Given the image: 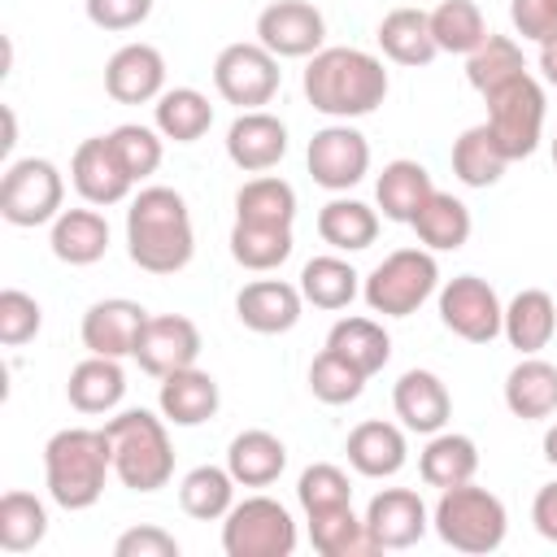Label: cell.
Wrapping results in <instances>:
<instances>
[{
	"mask_svg": "<svg viewBox=\"0 0 557 557\" xmlns=\"http://www.w3.org/2000/svg\"><path fill=\"white\" fill-rule=\"evenodd\" d=\"M126 252L144 274H178L196 257L191 209L174 187H139L126 209Z\"/></svg>",
	"mask_w": 557,
	"mask_h": 557,
	"instance_id": "cell-1",
	"label": "cell"
},
{
	"mask_svg": "<svg viewBox=\"0 0 557 557\" xmlns=\"http://www.w3.org/2000/svg\"><path fill=\"white\" fill-rule=\"evenodd\" d=\"M305 100L335 117V122H352V117H366L374 113L383 100H387V70L374 52L366 48H322L309 57L305 65Z\"/></svg>",
	"mask_w": 557,
	"mask_h": 557,
	"instance_id": "cell-2",
	"label": "cell"
},
{
	"mask_svg": "<svg viewBox=\"0 0 557 557\" xmlns=\"http://www.w3.org/2000/svg\"><path fill=\"white\" fill-rule=\"evenodd\" d=\"M113 474V444L104 426H65L44 444V483L52 505L78 513L104 496V479Z\"/></svg>",
	"mask_w": 557,
	"mask_h": 557,
	"instance_id": "cell-3",
	"label": "cell"
},
{
	"mask_svg": "<svg viewBox=\"0 0 557 557\" xmlns=\"http://www.w3.org/2000/svg\"><path fill=\"white\" fill-rule=\"evenodd\" d=\"M170 422L152 409H122L104 422V435L113 444V474L131 492H161L174 479V444Z\"/></svg>",
	"mask_w": 557,
	"mask_h": 557,
	"instance_id": "cell-4",
	"label": "cell"
},
{
	"mask_svg": "<svg viewBox=\"0 0 557 557\" xmlns=\"http://www.w3.org/2000/svg\"><path fill=\"white\" fill-rule=\"evenodd\" d=\"M431 527L457 553H496L505 544L509 513H505V500L496 492H487L470 479V483L440 492V500L431 509Z\"/></svg>",
	"mask_w": 557,
	"mask_h": 557,
	"instance_id": "cell-5",
	"label": "cell"
},
{
	"mask_svg": "<svg viewBox=\"0 0 557 557\" xmlns=\"http://www.w3.org/2000/svg\"><path fill=\"white\" fill-rule=\"evenodd\" d=\"M435 292H440V265L431 248H396L361 283L370 313H383V318H409Z\"/></svg>",
	"mask_w": 557,
	"mask_h": 557,
	"instance_id": "cell-6",
	"label": "cell"
},
{
	"mask_svg": "<svg viewBox=\"0 0 557 557\" xmlns=\"http://www.w3.org/2000/svg\"><path fill=\"white\" fill-rule=\"evenodd\" d=\"M300 544L296 522L283 500L257 492L226 509L222 518V553L226 557H292Z\"/></svg>",
	"mask_w": 557,
	"mask_h": 557,
	"instance_id": "cell-7",
	"label": "cell"
},
{
	"mask_svg": "<svg viewBox=\"0 0 557 557\" xmlns=\"http://www.w3.org/2000/svg\"><path fill=\"white\" fill-rule=\"evenodd\" d=\"M65 205V178L48 157L9 161L0 174V218L9 226H44Z\"/></svg>",
	"mask_w": 557,
	"mask_h": 557,
	"instance_id": "cell-8",
	"label": "cell"
},
{
	"mask_svg": "<svg viewBox=\"0 0 557 557\" xmlns=\"http://www.w3.org/2000/svg\"><path fill=\"white\" fill-rule=\"evenodd\" d=\"M483 100H487V126L500 139L505 157L509 161L531 157L544 139V87L531 74H518L496 91H487Z\"/></svg>",
	"mask_w": 557,
	"mask_h": 557,
	"instance_id": "cell-9",
	"label": "cell"
},
{
	"mask_svg": "<svg viewBox=\"0 0 557 557\" xmlns=\"http://www.w3.org/2000/svg\"><path fill=\"white\" fill-rule=\"evenodd\" d=\"M213 87L226 104H235L239 113L244 109H265L278 87H283V70H278V57L270 48H261L257 39H239V44H226L213 61Z\"/></svg>",
	"mask_w": 557,
	"mask_h": 557,
	"instance_id": "cell-10",
	"label": "cell"
},
{
	"mask_svg": "<svg viewBox=\"0 0 557 557\" xmlns=\"http://www.w3.org/2000/svg\"><path fill=\"white\" fill-rule=\"evenodd\" d=\"M440 322L466 339V344H492L505 326V305L496 296V287L479 274H457L448 278L440 292Z\"/></svg>",
	"mask_w": 557,
	"mask_h": 557,
	"instance_id": "cell-11",
	"label": "cell"
},
{
	"mask_svg": "<svg viewBox=\"0 0 557 557\" xmlns=\"http://www.w3.org/2000/svg\"><path fill=\"white\" fill-rule=\"evenodd\" d=\"M305 165L318 187L339 196L370 174V139L348 122H331V126L313 131V139L305 148Z\"/></svg>",
	"mask_w": 557,
	"mask_h": 557,
	"instance_id": "cell-12",
	"label": "cell"
},
{
	"mask_svg": "<svg viewBox=\"0 0 557 557\" xmlns=\"http://www.w3.org/2000/svg\"><path fill=\"white\" fill-rule=\"evenodd\" d=\"M257 44L283 57H313L326 48V17L309 0H274L257 13Z\"/></svg>",
	"mask_w": 557,
	"mask_h": 557,
	"instance_id": "cell-13",
	"label": "cell"
},
{
	"mask_svg": "<svg viewBox=\"0 0 557 557\" xmlns=\"http://www.w3.org/2000/svg\"><path fill=\"white\" fill-rule=\"evenodd\" d=\"M431 527V509L413 487H383L366 505V531L374 553H396L413 548Z\"/></svg>",
	"mask_w": 557,
	"mask_h": 557,
	"instance_id": "cell-14",
	"label": "cell"
},
{
	"mask_svg": "<svg viewBox=\"0 0 557 557\" xmlns=\"http://www.w3.org/2000/svg\"><path fill=\"white\" fill-rule=\"evenodd\" d=\"M70 183L83 196V205H96V209L122 205L131 196V187H135V178L117 161L109 135H91V139H83L74 148V157H70Z\"/></svg>",
	"mask_w": 557,
	"mask_h": 557,
	"instance_id": "cell-15",
	"label": "cell"
},
{
	"mask_svg": "<svg viewBox=\"0 0 557 557\" xmlns=\"http://www.w3.org/2000/svg\"><path fill=\"white\" fill-rule=\"evenodd\" d=\"M200 348L205 344H200V331H196L191 318H183V313H152L144 335H139V344H135V361H139L144 374L165 379L174 370L196 366Z\"/></svg>",
	"mask_w": 557,
	"mask_h": 557,
	"instance_id": "cell-16",
	"label": "cell"
},
{
	"mask_svg": "<svg viewBox=\"0 0 557 557\" xmlns=\"http://www.w3.org/2000/svg\"><path fill=\"white\" fill-rule=\"evenodd\" d=\"M148 309L139 300H126V296H109V300H96L87 313H83V348L96 352V357H135V344L148 326Z\"/></svg>",
	"mask_w": 557,
	"mask_h": 557,
	"instance_id": "cell-17",
	"label": "cell"
},
{
	"mask_svg": "<svg viewBox=\"0 0 557 557\" xmlns=\"http://www.w3.org/2000/svg\"><path fill=\"white\" fill-rule=\"evenodd\" d=\"M226 157L244 174H265L287 157V126L270 109H244L226 126Z\"/></svg>",
	"mask_w": 557,
	"mask_h": 557,
	"instance_id": "cell-18",
	"label": "cell"
},
{
	"mask_svg": "<svg viewBox=\"0 0 557 557\" xmlns=\"http://www.w3.org/2000/svg\"><path fill=\"white\" fill-rule=\"evenodd\" d=\"M300 309H305L300 283L252 278L235 292V318L257 335H287L300 322Z\"/></svg>",
	"mask_w": 557,
	"mask_h": 557,
	"instance_id": "cell-19",
	"label": "cell"
},
{
	"mask_svg": "<svg viewBox=\"0 0 557 557\" xmlns=\"http://www.w3.org/2000/svg\"><path fill=\"white\" fill-rule=\"evenodd\" d=\"M104 91L117 104H148L165 91V57L152 44H122L104 61Z\"/></svg>",
	"mask_w": 557,
	"mask_h": 557,
	"instance_id": "cell-20",
	"label": "cell"
},
{
	"mask_svg": "<svg viewBox=\"0 0 557 557\" xmlns=\"http://www.w3.org/2000/svg\"><path fill=\"white\" fill-rule=\"evenodd\" d=\"M392 409L405 431L413 435H435L453 418V396L435 370H405L392 383Z\"/></svg>",
	"mask_w": 557,
	"mask_h": 557,
	"instance_id": "cell-21",
	"label": "cell"
},
{
	"mask_svg": "<svg viewBox=\"0 0 557 557\" xmlns=\"http://www.w3.org/2000/svg\"><path fill=\"white\" fill-rule=\"evenodd\" d=\"M344 453H348V466L357 474H366V479H392L409 461V440H405V426L383 422V418H366V422H357L348 431Z\"/></svg>",
	"mask_w": 557,
	"mask_h": 557,
	"instance_id": "cell-22",
	"label": "cell"
},
{
	"mask_svg": "<svg viewBox=\"0 0 557 557\" xmlns=\"http://www.w3.org/2000/svg\"><path fill=\"white\" fill-rule=\"evenodd\" d=\"M222 405V392H218V379L200 366H187V370H174L161 379L157 387V409L170 426H200L218 413Z\"/></svg>",
	"mask_w": 557,
	"mask_h": 557,
	"instance_id": "cell-23",
	"label": "cell"
},
{
	"mask_svg": "<svg viewBox=\"0 0 557 557\" xmlns=\"http://www.w3.org/2000/svg\"><path fill=\"white\" fill-rule=\"evenodd\" d=\"M48 226H52L48 231L52 257L65 261V265H96L109 252V222H104V213L96 205L61 209Z\"/></svg>",
	"mask_w": 557,
	"mask_h": 557,
	"instance_id": "cell-24",
	"label": "cell"
},
{
	"mask_svg": "<svg viewBox=\"0 0 557 557\" xmlns=\"http://www.w3.org/2000/svg\"><path fill=\"white\" fill-rule=\"evenodd\" d=\"M122 396H126V370H122V361L117 357H96V352H87L74 370H70V379H65V400L78 409V413H113L117 405H122Z\"/></svg>",
	"mask_w": 557,
	"mask_h": 557,
	"instance_id": "cell-25",
	"label": "cell"
},
{
	"mask_svg": "<svg viewBox=\"0 0 557 557\" xmlns=\"http://www.w3.org/2000/svg\"><path fill=\"white\" fill-rule=\"evenodd\" d=\"M505 409L522 422H544L557 413V366L544 361L540 352L522 357L505 374Z\"/></svg>",
	"mask_w": 557,
	"mask_h": 557,
	"instance_id": "cell-26",
	"label": "cell"
},
{
	"mask_svg": "<svg viewBox=\"0 0 557 557\" xmlns=\"http://www.w3.org/2000/svg\"><path fill=\"white\" fill-rule=\"evenodd\" d=\"M226 470L239 487H270L287 470V444L274 431L248 426L226 444Z\"/></svg>",
	"mask_w": 557,
	"mask_h": 557,
	"instance_id": "cell-27",
	"label": "cell"
},
{
	"mask_svg": "<svg viewBox=\"0 0 557 557\" xmlns=\"http://www.w3.org/2000/svg\"><path fill=\"white\" fill-rule=\"evenodd\" d=\"M557 331V300L544 287H522L509 305H505V326L500 335L509 339V348H518L522 357L540 352L553 344Z\"/></svg>",
	"mask_w": 557,
	"mask_h": 557,
	"instance_id": "cell-28",
	"label": "cell"
},
{
	"mask_svg": "<svg viewBox=\"0 0 557 557\" xmlns=\"http://www.w3.org/2000/svg\"><path fill=\"white\" fill-rule=\"evenodd\" d=\"M374 39H379L387 61L409 65V70L431 65L440 57L435 35H431V13H422V9H392V13H383Z\"/></svg>",
	"mask_w": 557,
	"mask_h": 557,
	"instance_id": "cell-29",
	"label": "cell"
},
{
	"mask_svg": "<svg viewBox=\"0 0 557 557\" xmlns=\"http://www.w3.org/2000/svg\"><path fill=\"white\" fill-rule=\"evenodd\" d=\"M431 191H435V183H431L426 165L422 161H409V157L387 161L383 174L374 178V200H379L383 218L387 222H405V226L418 218V209L426 205Z\"/></svg>",
	"mask_w": 557,
	"mask_h": 557,
	"instance_id": "cell-30",
	"label": "cell"
},
{
	"mask_svg": "<svg viewBox=\"0 0 557 557\" xmlns=\"http://www.w3.org/2000/svg\"><path fill=\"white\" fill-rule=\"evenodd\" d=\"M479 470V444L461 431H435L426 435V448L418 453V474L426 487H457L470 483Z\"/></svg>",
	"mask_w": 557,
	"mask_h": 557,
	"instance_id": "cell-31",
	"label": "cell"
},
{
	"mask_svg": "<svg viewBox=\"0 0 557 557\" xmlns=\"http://www.w3.org/2000/svg\"><path fill=\"white\" fill-rule=\"evenodd\" d=\"M152 126L170 139V144H196L209 135L213 126V104L205 91L196 87H165L152 100Z\"/></svg>",
	"mask_w": 557,
	"mask_h": 557,
	"instance_id": "cell-32",
	"label": "cell"
},
{
	"mask_svg": "<svg viewBox=\"0 0 557 557\" xmlns=\"http://www.w3.org/2000/svg\"><path fill=\"white\" fill-rule=\"evenodd\" d=\"M318 235L335 252H361V248H370L379 239V209H370L366 200H352V196L339 191L318 209Z\"/></svg>",
	"mask_w": 557,
	"mask_h": 557,
	"instance_id": "cell-33",
	"label": "cell"
},
{
	"mask_svg": "<svg viewBox=\"0 0 557 557\" xmlns=\"http://www.w3.org/2000/svg\"><path fill=\"white\" fill-rule=\"evenodd\" d=\"M409 226H413V235H418L422 248H431V252H457L470 239L474 218H470L466 200H457L453 191H440L435 187Z\"/></svg>",
	"mask_w": 557,
	"mask_h": 557,
	"instance_id": "cell-34",
	"label": "cell"
},
{
	"mask_svg": "<svg viewBox=\"0 0 557 557\" xmlns=\"http://www.w3.org/2000/svg\"><path fill=\"white\" fill-rule=\"evenodd\" d=\"M357 292H361V274H357L344 257H335V252L309 257V261L300 265V296H305V305H313V309H326V313L348 309V305L357 300Z\"/></svg>",
	"mask_w": 557,
	"mask_h": 557,
	"instance_id": "cell-35",
	"label": "cell"
},
{
	"mask_svg": "<svg viewBox=\"0 0 557 557\" xmlns=\"http://www.w3.org/2000/svg\"><path fill=\"white\" fill-rule=\"evenodd\" d=\"M505 170H509V157H505V148H500V139L492 135L487 122L466 126L453 139V174L466 187H492V183H500Z\"/></svg>",
	"mask_w": 557,
	"mask_h": 557,
	"instance_id": "cell-36",
	"label": "cell"
},
{
	"mask_svg": "<svg viewBox=\"0 0 557 557\" xmlns=\"http://www.w3.org/2000/svg\"><path fill=\"white\" fill-rule=\"evenodd\" d=\"M235 474L226 466H191L178 479V509L196 522H222L235 505Z\"/></svg>",
	"mask_w": 557,
	"mask_h": 557,
	"instance_id": "cell-37",
	"label": "cell"
},
{
	"mask_svg": "<svg viewBox=\"0 0 557 557\" xmlns=\"http://www.w3.org/2000/svg\"><path fill=\"white\" fill-rule=\"evenodd\" d=\"M235 222L292 226L296 222V187L278 174H257L235 191Z\"/></svg>",
	"mask_w": 557,
	"mask_h": 557,
	"instance_id": "cell-38",
	"label": "cell"
},
{
	"mask_svg": "<svg viewBox=\"0 0 557 557\" xmlns=\"http://www.w3.org/2000/svg\"><path fill=\"white\" fill-rule=\"evenodd\" d=\"M305 518H309V540L322 557H370L374 553L366 518H357L352 505L318 509V513H305Z\"/></svg>",
	"mask_w": 557,
	"mask_h": 557,
	"instance_id": "cell-39",
	"label": "cell"
},
{
	"mask_svg": "<svg viewBox=\"0 0 557 557\" xmlns=\"http://www.w3.org/2000/svg\"><path fill=\"white\" fill-rule=\"evenodd\" d=\"M326 348L344 352L357 370L366 374H379L392 357V335L383 331V322L374 318H339L331 331H326Z\"/></svg>",
	"mask_w": 557,
	"mask_h": 557,
	"instance_id": "cell-40",
	"label": "cell"
},
{
	"mask_svg": "<svg viewBox=\"0 0 557 557\" xmlns=\"http://www.w3.org/2000/svg\"><path fill=\"white\" fill-rule=\"evenodd\" d=\"M431 35H435L440 52L470 57L492 30H487V17H483V9L474 0H440L431 9Z\"/></svg>",
	"mask_w": 557,
	"mask_h": 557,
	"instance_id": "cell-41",
	"label": "cell"
},
{
	"mask_svg": "<svg viewBox=\"0 0 557 557\" xmlns=\"http://www.w3.org/2000/svg\"><path fill=\"white\" fill-rule=\"evenodd\" d=\"M296 239H292V226H261V222H235L231 226V257L235 265L244 270H278L287 257H292Z\"/></svg>",
	"mask_w": 557,
	"mask_h": 557,
	"instance_id": "cell-42",
	"label": "cell"
},
{
	"mask_svg": "<svg viewBox=\"0 0 557 557\" xmlns=\"http://www.w3.org/2000/svg\"><path fill=\"white\" fill-rule=\"evenodd\" d=\"M48 535V509L35 492H4L0 496V548L4 553H30Z\"/></svg>",
	"mask_w": 557,
	"mask_h": 557,
	"instance_id": "cell-43",
	"label": "cell"
},
{
	"mask_svg": "<svg viewBox=\"0 0 557 557\" xmlns=\"http://www.w3.org/2000/svg\"><path fill=\"white\" fill-rule=\"evenodd\" d=\"M518 74H527V61H522L518 39H509V35H487V39L466 57V78H470V87H474L479 96L496 91L500 83H509V78H518Z\"/></svg>",
	"mask_w": 557,
	"mask_h": 557,
	"instance_id": "cell-44",
	"label": "cell"
},
{
	"mask_svg": "<svg viewBox=\"0 0 557 557\" xmlns=\"http://www.w3.org/2000/svg\"><path fill=\"white\" fill-rule=\"evenodd\" d=\"M366 370H357L344 352L335 348H322L309 366V392L322 400V405H352L361 392H366Z\"/></svg>",
	"mask_w": 557,
	"mask_h": 557,
	"instance_id": "cell-45",
	"label": "cell"
},
{
	"mask_svg": "<svg viewBox=\"0 0 557 557\" xmlns=\"http://www.w3.org/2000/svg\"><path fill=\"white\" fill-rule=\"evenodd\" d=\"M109 144L117 152V161L126 165V174L135 183L152 178L161 170V157H165V135L157 126H139V122H122L109 131Z\"/></svg>",
	"mask_w": 557,
	"mask_h": 557,
	"instance_id": "cell-46",
	"label": "cell"
},
{
	"mask_svg": "<svg viewBox=\"0 0 557 557\" xmlns=\"http://www.w3.org/2000/svg\"><path fill=\"white\" fill-rule=\"evenodd\" d=\"M296 500L305 513H318V509H335V505H352V483L339 466L331 461H313L300 470L296 479Z\"/></svg>",
	"mask_w": 557,
	"mask_h": 557,
	"instance_id": "cell-47",
	"label": "cell"
},
{
	"mask_svg": "<svg viewBox=\"0 0 557 557\" xmlns=\"http://www.w3.org/2000/svg\"><path fill=\"white\" fill-rule=\"evenodd\" d=\"M39 326H44L39 300L30 292H22V287H4L0 292V344L4 348H22V344H30L39 335Z\"/></svg>",
	"mask_w": 557,
	"mask_h": 557,
	"instance_id": "cell-48",
	"label": "cell"
},
{
	"mask_svg": "<svg viewBox=\"0 0 557 557\" xmlns=\"http://www.w3.org/2000/svg\"><path fill=\"white\" fill-rule=\"evenodd\" d=\"M87 22L96 30H135L152 17V0H83Z\"/></svg>",
	"mask_w": 557,
	"mask_h": 557,
	"instance_id": "cell-49",
	"label": "cell"
},
{
	"mask_svg": "<svg viewBox=\"0 0 557 557\" xmlns=\"http://www.w3.org/2000/svg\"><path fill=\"white\" fill-rule=\"evenodd\" d=\"M509 22L522 39L548 44L557 35V0H509Z\"/></svg>",
	"mask_w": 557,
	"mask_h": 557,
	"instance_id": "cell-50",
	"label": "cell"
},
{
	"mask_svg": "<svg viewBox=\"0 0 557 557\" xmlns=\"http://www.w3.org/2000/svg\"><path fill=\"white\" fill-rule=\"evenodd\" d=\"M113 557H178V540L165 527H131L113 540Z\"/></svg>",
	"mask_w": 557,
	"mask_h": 557,
	"instance_id": "cell-51",
	"label": "cell"
},
{
	"mask_svg": "<svg viewBox=\"0 0 557 557\" xmlns=\"http://www.w3.org/2000/svg\"><path fill=\"white\" fill-rule=\"evenodd\" d=\"M531 522H535V531H540L544 540L557 544V479L535 492V500H531Z\"/></svg>",
	"mask_w": 557,
	"mask_h": 557,
	"instance_id": "cell-52",
	"label": "cell"
},
{
	"mask_svg": "<svg viewBox=\"0 0 557 557\" xmlns=\"http://www.w3.org/2000/svg\"><path fill=\"white\" fill-rule=\"evenodd\" d=\"M540 74L548 87H557V35L548 44H540Z\"/></svg>",
	"mask_w": 557,
	"mask_h": 557,
	"instance_id": "cell-53",
	"label": "cell"
},
{
	"mask_svg": "<svg viewBox=\"0 0 557 557\" xmlns=\"http://www.w3.org/2000/svg\"><path fill=\"white\" fill-rule=\"evenodd\" d=\"M13 144H17V117H13V109H9V104H4V139H0V148H4V152H9V148H13Z\"/></svg>",
	"mask_w": 557,
	"mask_h": 557,
	"instance_id": "cell-54",
	"label": "cell"
},
{
	"mask_svg": "<svg viewBox=\"0 0 557 557\" xmlns=\"http://www.w3.org/2000/svg\"><path fill=\"white\" fill-rule=\"evenodd\" d=\"M544 461H548V466H557V422L544 431Z\"/></svg>",
	"mask_w": 557,
	"mask_h": 557,
	"instance_id": "cell-55",
	"label": "cell"
},
{
	"mask_svg": "<svg viewBox=\"0 0 557 557\" xmlns=\"http://www.w3.org/2000/svg\"><path fill=\"white\" fill-rule=\"evenodd\" d=\"M553 165H557V135H553Z\"/></svg>",
	"mask_w": 557,
	"mask_h": 557,
	"instance_id": "cell-56",
	"label": "cell"
}]
</instances>
